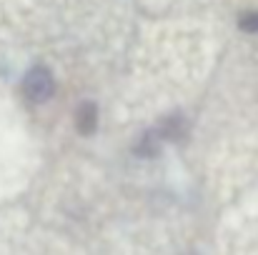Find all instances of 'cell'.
Returning a JSON list of instances; mask_svg holds the SVG:
<instances>
[{"label": "cell", "mask_w": 258, "mask_h": 255, "mask_svg": "<svg viewBox=\"0 0 258 255\" xmlns=\"http://www.w3.org/2000/svg\"><path fill=\"white\" fill-rule=\"evenodd\" d=\"M23 90L25 95L33 100V103H45L53 93H55V80H53V73L48 68H33L28 70L25 80H23Z\"/></svg>", "instance_id": "6da1fadb"}, {"label": "cell", "mask_w": 258, "mask_h": 255, "mask_svg": "<svg viewBox=\"0 0 258 255\" xmlns=\"http://www.w3.org/2000/svg\"><path fill=\"white\" fill-rule=\"evenodd\" d=\"M95 125H98V113H95V105H81L78 108V130L88 135V133H93L95 130Z\"/></svg>", "instance_id": "7a4b0ae2"}, {"label": "cell", "mask_w": 258, "mask_h": 255, "mask_svg": "<svg viewBox=\"0 0 258 255\" xmlns=\"http://www.w3.org/2000/svg\"><path fill=\"white\" fill-rule=\"evenodd\" d=\"M183 133H185V123H183V118H180V115H171V118H166V120H163V125H161V135H163V138H168V140H180V138H183Z\"/></svg>", "instance_id": "3957f363"}, {"label": "cell", "mask_w": 258, "mask_h": 255, "mask_svg": "<svg viewBox=\"0 0 258 255\" xmlns=\"http://www.w3.org/2000/svg\"><path fill=\"white\" fill-rule=\"evenodd\" d=\"M158 140H161V138H158L156 133H148V135L141 138V143H138L136 150H138L141 155H146V158H148V155H156V153H158Z\"/></svg>", "instance_id": "277c9868"}, {"label": "cell", "mask_w": 258, "mask_h": 255, "mask_svg": "<svg viewBox=\"0 0 258 255\" xmlns=\"http://www.w3.org/2000/svg\"><path fill=\"white\" fill-rule=\"evenodd\" d=\"M241 28L248 33H258V13H248L241 18Z\"/></svg>", "instance_id": "5b68a950"}]
</instances>
